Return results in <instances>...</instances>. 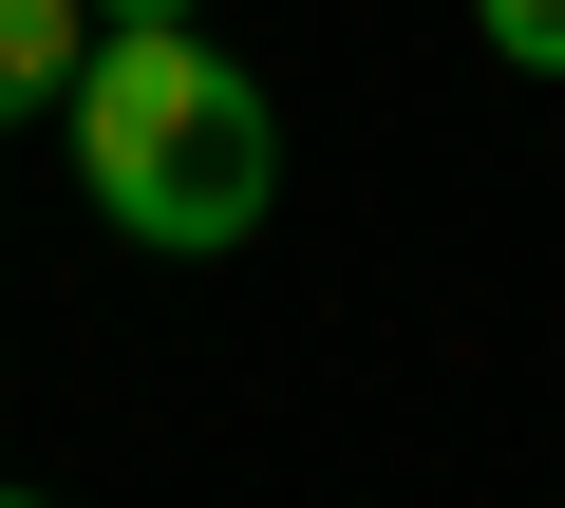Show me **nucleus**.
Instances as JSON below:
<instances>
[{"mask_svg": "<svg viewBox=\"0 0 565 508\" xmlns=\"http://www.w3.org/2000/svg\"><path fill=\"white\" fill-rule=\"evenodd\" d=\"M95 20H207V0H95Z\"/></svg>", "mask_w": 565, "mask_h": 508, "instance_id": "20e7f679", "label": "nucleus"}, {"mask_svg": "<svg viewBox=\"0 0 565 508\" xmlns=\"http://www.w3.org/2000/svg\"><path fill=\"white\" fill-rule=\"evenodd\" d=\"M471 39H490L509 76H565V0H471Z\"/></svg>", "mask_w": 565, "mask_h": 508, "instance_id": "7ed1b4c3", "label": "nucleus"}, {"mask_svg": "<svg viewBox=\"0 0 565 508\" xmlns=\"http://www.w3.org/2000/svg\"><path fill=\"white\" fill-rule=\"evenodd\" d=\"M76 57H95V0H0V132L57 114V95H76Z\"/></svg>", "mask_w": 565, "mask_h": 508, "instance_id": "f03ea898", "label": "nucleus"}, {"mask_svg": "<svg viewBox=\"0 0 565 508\" xmlns=\"http://www.w3.org/2000/svg\"><path fill=\"white\" fill-rule=\"evenodd\" d=\"M0 508H39V489H0Z\"/></svg>", "mask_w": 565, "mask_h": 508, "instance_id": "39448f33", "label": "nucleus"}, {"mask_svg": "<svg viewBox=\"0 0 565 508\" xmlns=\"http://www.w3.org/2000/svg\"><path fill=\"white\" fill-rule=\"evenodd\" d=\"M76 188H95L114 245L207 264V245H245L282 207V114H264V76L207 20H95V57H76Z\"/></svg>", "mask_w": 565, "mask_h": 508, "instance_id": "f257e3e1", "label": "nucleus"}]
</instances>
